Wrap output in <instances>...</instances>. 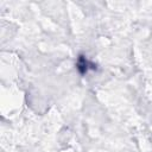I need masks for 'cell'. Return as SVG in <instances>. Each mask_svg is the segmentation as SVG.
<instances>
[{
    "label": "cell",
    "mask_w": 152,
    "mask_h": 152,
    "mask_svg": "<svg viewBox=\"0 0 152 152\" xmlns=\"http://www.w3.org/2000/svg\"><path fill=\"white\" fill-rule=\"evenodd\" d=\"M77 68H78V70H80V72L81 74H84V72H87L88 71V69L89 68H91V69H94L95 66L93 65V64H90L83 56H80V58H78V62H77Z\"/></svg>",
    "instance_id": "obj_1"
}]
</instances>
